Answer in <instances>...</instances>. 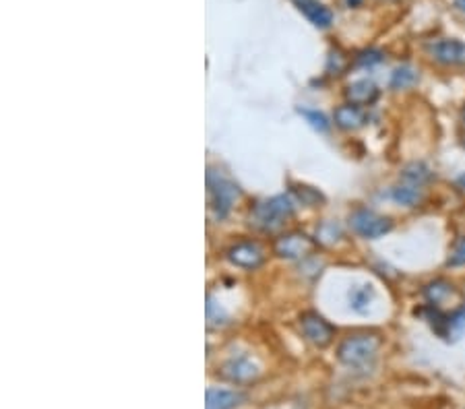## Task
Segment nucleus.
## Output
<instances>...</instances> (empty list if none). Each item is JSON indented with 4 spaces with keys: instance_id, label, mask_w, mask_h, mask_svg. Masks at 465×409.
Masks as SVG:
<instances>
[{
    "instance_id": "obj_1",
    "label": "nucleus",
    "mask_w": 465,
    "mask_h": 409,
    "mask_svg": "<svg viewBox=\"0 0 465 409\" xmlns=\"http://www.w3.org/2000/svg\"><path fill=\"white\" fill-rule=\"evenodd\" d=\"M381 344V337L374 333L350 335V337L343 339L341 346L337 347V358L350 368H366L371 366L374 358H377Z\"/></svg>"
},
{
    "instance_id": "obj_2",
    "label": "nucleus",
    "mask_w": 465,
    "mask_h": 409,
    "mask_svg": "<svg viewBox=\"0 0 465 409\" xmlns=\"http://www.w3.org/2000/svg\"><path fill=\"white\" fill-rule=\"evenodd\" d=\"M294 213V205H292L290 197H273L259 203L252 211V219L262 229H275L286 221L290 215Z\"/></svg>"
},
{
    "instance_id": "obj_3",
    "label": "nucleus",
    "mask_w": 465,
    "mask_h": 409,
    "mask_svg": "<svg viewBox=\"0 0 465 409\" xmlns=\"http://www.w3.org/2000/svg\"><path fill=\"white\" fill-rule=\"evenodd\" d=\"M207 182H209V195H212V207L215 215L217 218H226L240 195L238 186L232 180H228V178H223L222 174H213V172H209Z\"/></svg>"
},
{
    "instance_id": "obj_4",
    "label": "nucleus",
    "mask_w": 465,
    "mask_h": 409,
    "mask_svg": "<svg viewBox=\"0 0 465 409\" xmlns=\"http://www.w3.org/2000/svg\"><path fill=\"white\" fill-rule=\"evenodd\" d=\"M350 226L358 236L374 240V238H381L391 232L393 223L389 218H382V215L371 209H358L350 215Z\"/></svg>"
},
{
    "instance_id": "obj_5",
    "label": "nucleus",
    "mask_w": 465,
    "mask_h": 409,
    "mask_svg": "<svg viewBox=\"0 0 465 409\" xmlns=\"http://www.w3.org/2000/svg\"><path fill=\"white\" fill-rule=\"evenodd\" d=\"M300 329H302L304 337L317 347H327L335 337V329L329 325L325 318L319 316L317 312H304L300 316Z\"/></svg>"
},
{
    "instance_id": "obj_6",
    "label": "nucleus",
    "mask_w": 465,
    "mask_h": 409,
    "mask_svg": "<svg viewBox=\"0 0 465 409\" xmlns=\"http://www.w3.org/2000/svg\"><path fill=\"white\" fill-rule=\"evenodd\" d=\"M426 50H429L432 61H437L440 64L465 63V44L461 40H455V37H445V40L430 42Z\"/></svg>"
},
{
    "instance_id": "obj_7",
    "label": "nucleus",
    "mask_w": 465,
    "mask_h": 409,
    "mask_svg": "<svg viewBox=\"0 0 465 409\" xmlns=\"http://www.w3.org/2000/svg\"><path fill=\"white\" fill-rule=\"evenodd\" d=\"M228 258L232 265L242 267V269H257L265 260V252L257 242H238L228 250Z\"/></svg>"
},
{
    "instance_id": "obj_8",
    "label": "nucleus",
    "mask_w": 465,
    "mask_h": 409,
    "mask_svg": "<svg viewBox=\"0 0 465 409\" xmlns=\"http://www.w3.org/2000/svg\"><path fill=\"white\" fill-rule=\"evenodd\" d=\"M424 297L429 300L430 307L440 308L447 304H455L461 300V294L457 292V287L447 279H434L424 287Z\"/></svg>"
},
{
    "instance_id": "obj_9",
    "label": "nucleus",
    "mask_w": 465,
    "mask_h": 409,
    "mask_svg": "<svg viewBox=\"0 0 465 409\" xmlns=\"http://www.w3.org/2000/svg\"><path fill=\"white\" fill-rule=\"evenodd\" d=\"M314 248V242L304 234H290L277 240L275 250L283 258H302Z\"/></svg>"
},
{
    "instance_id": "obj_10",
    "label": "nucleus",
    "mask_w": 465,
    "mask_h": 409,
    "mask_svg": "<svg viewBox=\"0 0 465 409\" xmlns=\"http://www.w3.org/2000/svg\"><path fill=\"white\" fill-rule=\"evenodd\" d=\"M335 124L343 131H360L369 124V114L362 106H354V103H346V106H340L333 114Z\"/></svg>"
},
{
    "instance_id": "obj_11",
    "label": "nucleus",
    "mask_w": 465,
    "mask_h": 409,
    "mask_svg": "<svg viewBox=\"0 0 465 409\" xmlns=\"http://www.w3.org/2000/svg\"><path fill=\"white\" fill-rule=\"evenodd\" d=\"M346 98L350 103H354V106H371V103H374L379 98V87L369 79H360L356 83L348 85Z\"/></svg>"
},
{
    "instance_id": "obj_12",
    "label": "nucleus",
    "mask_w": 465,
    "mask_h": 409,
    "mask_svg": "<svg viewBox=\"0 0 465 409\" xmlns=\"http://www.w3.org/2000/svg\"><path fill=\"white\" fill-rule=\"evenodd\" d=\"M223 376L230 378L234 383H246L251 378L257 376V366L249 360V358H238V360H230L226 366H223Z\"/></svg>"
},
{
    "instance_id": "obj_13",
    "label": "nucleus",
    "mask_w": 465,
    "mask_h": 409,
    "mask_svg": "<svg viewBox=\"0 0 465 409\" xmlns=\"http://www.w3.org/2000/svg\"><path fill=\"white\" fill-rule=\"evenodd\" d=\"M242 395H238L234 391H223V389H209L207 391V409H234L240 405Z\"/></svg>"
},
{
    "instance_id": "obj_14",
    "label": "nucleus",
    "mask_w": 465,
    "mask_h": 409,
    "mask_svg": "<svg viewBox=\"0 0 465 409\" xmlns=\"http://www.w3.org/2000/svg\"><path fill=\"white\" fill-rule=\"evenodd\" d=\"M298 6L304 11L306 17H309L317 27H329V25H331L333 15H331V11L327 9V6L312 3V0H304V3H298Z\"/></svg>"
},
{
    "instance_id": "obj_15",
    "label": "nucleus",
    "mask_w": 465,
    "mask_h": 409,
    "mask_svg": "<svg viewBox=\"0 0 465 409\" xmlns=\"http://www.w3.org/2000/svg\"><path fill=\"white\" fill-rule=\"evenodd\" d=\"M393 199L400 205L416 207L420 200H422V190H420V186H414V184H401L397 186V189H393Z\"/></svg>"
},
{
    "instance_id": "obj_16",
    "label": "nucleus",
    "mask_w": 465,
    "mask_h": 409,
    "mask_svg": "<svg viewBox=\"0 0 465 409\" xmlns=\"http://www.w3.org/2000/svg\"><path fill=\"white\" fill-rule=\"evenodd\" d=\"M401 178L408 184L422 186V184H426L429 180H432V172L424 166V163H410V166L403 168Z\"/></svg>"
},
{
    "instance_id": "obj_17",
    "label": "nucleus",
    "mask_w": 465,
    "mask_h": 409,
    "mask_svg": "<svg viewBox=\"0 0 465 409\" xmlns=\"http://www.w3.org/2000/svg\"><path fill=\"white\" fill-rule=\"evenodd\" d=\"M418 71L414 69V66L410 64H403L400 66V69H395L393 74H391V87L393 89H408L411 85L418 83Z\"/></svg>"
},
{
    "instance_id": "obj_18",
    "label": "nucleus",
    "mask_w": 465,
    "mask_h": 409,
    "mask_svg": "<svg viewBox=\"0 0 465 409\" xmlns=\"http://www.w3.org/2000/svg\"><path fill=\"white\" fill-rule=\"evenodd\" d=\"M372 300H374V292H372L371 286H360V287L354 289V292H350L351 307H354L358 312L369 310Z\"/></svg>"
},
{
    "instance_id": "obj_19",
    "label": "nucleus",
    "mask_w": 465,
    "mask_h": 409,
    "mask_svg": "<svg viewBox=\"0 0 465 409\" xmlns=\"http://www.w3.org/2000/svg\"><path fill=\"white\" fill-rule=\"evenodd\" d=\"M317 238L322 244H335L341 238V228L337 226L335 221H325L321 223L317 229Z\"/></svg>"
},
{
    "instance_id": "obj_20",
    "label": "nucleus",
    "mask_w": 465,
    "mask_h": 409,
    "mask_svg": "<svg viewBox=\"0 0 465 409\" xmlns=\"http://www.w3.org/2000/svg\"><path fill=\"white\" fill-rule=\"evenodd\" d=\"M294 195H296L300 200H302L304 205H311V207H314V205L321 203V200H322L321 192L311 189V186H296Z\"/></svg>"
},
{
    "instance_id": "obj_21",
    "label": "nucleus",
    "mask_w": 465,
    "mask_h": 409,
    "mask_svg": "<svg viewBox=\"0 0 465 409\" xmlns=\"http://www.w3.org/2000/svg\"><path fill=\"white\" fill-rule=\"evenodd\" d=\"M447 263H449V267H463L465 265V236L457 238Z\"/></svg>"
},
{
    "instance_id": "obj_22",
    "label": "nucleus",
    "mask_w": 465,
    "mask_h": 409,
    "mask_svg": "<svg viewBox=\"0 0 465 409\" xmlns=\"http://www.w3.org/2000/svg\"><path fill=\"white\" fill-rule=\"evenodd\" d=\"M300 114H304V116H306V121L311 122L312 129L322 131V132H325V131L329 129V122H327V118L322 116V114H319V112H311V110H300Z\"/></svg>"
},
{
    "instance_id": "obj_23",
    "label": "nucleus",
    "mask_w": 465,
    "mask_h": 409,
    "mask_svg": "<svg viewBox=\"0 0 465 409\" xmlns=\"http://www.w3.org/2000/svg\"><path fill=\"white\" fill-rule=\"evenodd\" d=\"M382 52H379V50H364V52H360L358 54V58H356V63L360 64V66H372V64H379V63H382Z\"/></svg>"
},
{
    "instance_id": "obj_24",
    "label": "nucleus",
    "mask_w": 465,
    "mask_h": 409,
    "mask_svg": "<svg viewBox=\"0 0 465 409\" xmlns=\"http://www.w3.org/2000/svg\"><path fill=\"white\" fill-rule=\"evenodd\" d=\"M449 321H451V329L457 331H463L465 329V307L457 308L451 316H449Z\"/></svg>"
},
{
    "instance_id": "obj_25",
    "label": "nucleus",
    "mask_w": 465,
    "mask_h": 409,
    "mask_svg": "<svg viewBox=\"0 0 465 409\" xmlns=\"http://www.w3.org/2000/svg\"><path fill=\"white\" fill-rule=\"evenodd\" d=\"M343 64H346V61H343L341 52H331V56H329V71H333L335 66V74H340L343 71Z\"/></svg>"
},
{
    "instance_id": "obj_26",
    "label": "nucleus",
    "mask_w": 465,
    "mask_h": 409,
    "mask_svg": "<svg viewBox=\"0 0 465 409\" xmlns=\"http://www.w3.org/2000/svg\"><path fill=\"white\" fill-rule=\"evenodd\" d=\"M449 5H451V9L465 15V0H449Z\"/></svg>"
},
{
    "instance_id": "obj_27",
    "label": "nucleus",
    "mask_w": 465,
    "mask_h": 409,
    "mask_svg": "<svg viewBox=\"0 0 465 409\" xmlns=\"http://www.w3.org/2000/svg\"><path fill=\"white\" fill-rule=\"evenodd\" d=\"M346 5L351 9V6H360V5H362V0H346Z\"/></svg>"
},
{
    "instance_id": "obj_28",
    "label": "nucleus",
    "mask_w": 465,
    "mask_h": 409,
    "mask_svg": "<svg viewBox=\"0 0 465 409\" xmlns=\"http://www.w3.org/2000/svg\"><path fill=\"white\" fill-rule=\"evenodd\" d=\"M461 122H463V126H465V108L461 110Z\"/></svg>"
},
{
    "instance_id": "obj_29",
    "label": "nucleus",
    "mask_w": 465,
    "mask_h": 409,
    "mask_svg": "<svg viewBox=\"0 0 465 409\" xmlns=\"http://www.w3.org/2000/svg\"><path fill=\"white\" fill-rule=\"evenodd\" d=\"M460 184L463 186V189H465V176H461V180H460Z\"/></svg>"
}]
</instances>
